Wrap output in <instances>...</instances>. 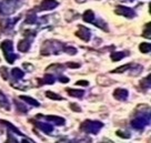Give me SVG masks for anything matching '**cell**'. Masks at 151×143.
Returning <instances> with one entry per match:
<instances>
[{"label":"cell","mask_w":151,"mask_h":143,"mask_svg":"<svg viewBox=\"0 0 151 143\" xmlns=\"http://www.w3.org/2000/svg\"><path fill=\"white\" fill-rule=\"evenodd\" d=\"M1 49L4 51V54H5V59L7 60L8 63H14V60H16V54L14 53V46H12V42L10 40H5L1 42Z\"/></svg>","instance_id":"1"},{"label":"cell","mask_w":151,"mask_h":143,"mask_svg":"<svg viewBox=\"0 0 151 143\" xmlns=\"http://www.w3.org/2000/svg\"><path fill=\"white\" fill-rule=\"evenodd\" d=\"M102 127H104V124L101 123V122H99V121H91V120H87V121H85V122L82 123L81 129L83 130L86 133L97 134Z\"/></svg>","instance_id":"2"},{"label":"cell","mask_w":151,"mask_h":143,"mask_svg":"<svg viewBox=\"0 0 151 143\" xmlns=\"http://www.w3.org/2000/svg\"><path fill=\"white\" fill-rule=\"evenodd\" d=\"M43 48H48L47 50H41V54L43 56H48L50 53H55V54H58V53L61 51L62 49V44L58 41H46L43 43Z\"/></svg>","instance_id":"3"},{"label":"cell","mask_w":151,"mask_h":143,"mask_svg":"<svg viewBox=\"0 0 151 143\" xmlns=\"http://www.w3.org/2000/svg\"><path fill=\"white\" fill-rule=\"evenodd\" d=\"M116 14L123 16L126 18H133L136 16V12L131 9V8H128V7H123V6H118L116 8Z\"/></svg>","instance_id":"4"},{"label":"cell","mask_w":151,"mask_h":143,"mask_svg":"<svg viewBox=\"0 0 151 143\" xmlns=\"http://www.w3.org/2000/svg\"><path fill=\"white\" fill-rule=\"evenodd\" d=\"M149 122H150V118H148V119H147V117L145 115V117H138L137 119L132 121L131 124L134 129L141 130L142 128H145Z\"/></svg>","instance_id":"5"},{"label":"cell","mask_w":151,"mask_h":143,"mask_svg":"<svg viewBox=\"0 0 151 143\" xmlns=\"http://www.w3.org/2000/svg\"><path fill=\"white\" fill-rule=\"evenodd\" d=\"M79 29H78V31L76 32V36L78 37V38L82 39V40H85L86 42H88L90 40V30L88 28H85V27H82V26H78Z\"/></svg>","instance_id":"6"},{"label":"cell","mask_w":151,"mask_h":143,"mask_svg":"<svg viewBox=\"0 0 151 143\" xmlns=\"http://www.w3.org/2000/svg\"><path fill=\"white\" fill-rule=\"evenodd\" d=\"M58 6V2L56 0H42V2L39 6L40 10H51L53 8H56Z\"/></svg>","instance_id":"7"},{"label":"cell","mask_w":151,"mask_h":143,"mask_svg":"<svg viewBox=\"0 0 151 143\" xmlns=\"http://www.w3.org/2000/svg\"><path fill=\"white\" fill-rule=\"evenodd\" d=\"M129 95V92L126 89H116L113 92V98H116L117 100H126Z\"/></svg>","instance_id":"8"},{"label":"cell","mask_w":151,"mask_h":143,"mask_svg":"<svg viewBox=\"0 0 151 143\" xmlns=\"http://www.w3.org/2000/svg\"><path fill=\"white\" fill-rule=\"evenodd\" d=\"M46 119L50 122H53L55 124H58V125H63L65 124V119L63 118H60V117H56V115H47Z\"/></svg>","instance_id":"9"},{"label":"cell","mask_w":151,"mask_h":143,"mask_svg":"<svg viewBox=\"0 0 151 143\" xmlns=\"http://www.w3.org/2000/svg\"><path fill=\"white\" fill-rule=\"evenodd\" d=\"M29 48H30V41H29L28 39L21 40V41L19 42V46H18L19 51L26 52V51H28V50H29Z\"/></svg>","instance_id":"10"},{"label":"cell","mask_w":151,"mask_h":143,"mask_svg":"<svg viewBox=\"0 0 151 143\" xmlns=\"http://www.w3.org/2000/svg\"><path fill=\"white\" fill-rule=\"evenodd\" d=\"M82 19L85 20L86 22H90V24H92L94 21V14L92 10H87L85 14H83V18Z\"/></svg>","instance_id":"11"},{"label":"cell","mask_w":151,"mask_h":143,"mask_svg":"<svg viewBox=\"0 0 151 143\" xmlns=\"http://www.w3.org/2000/svg\"><path fill=\"white\" fill-rule=\"evenodd\" d=\"M67 92L71 95V97H76V98H82L85 94L83 90H76V89H67Z\"/></svg>","instance_id":"12"},{"label":"cell","mask_w":151,"mask_h":143,"mask_svg":"<svg viewBox=\"0 0 151 143\" xmlns=\"http://www.w3.org/2000/svg\"><path fill=\"white\" fill-rule=\"evenodd\" d=\"M0 107L1 108H6L7 110L10 109V104L8 100H7V98H6V95L0 91Z\"/></svg>","instance_id":"13"},{"label":"cell","mask_w":151,"mask_h":143,"mask_svg":"<svg viewBox=\"0 0 151 143\" xmlns=\"http://www.w3.org/2000/svg\"><path fill=\"white\" fill-rule=\"evenodd\" d=\"M20 99L26 101V102L29 103V104L33 105V107H39V105H40V103H39L37 100H35V99L30 98V97H27V95H21V97H20Z\"/></svg>","instance_id":"14"},{"label":"cell","mask_w":151,"mask_h":143,"mask_svg":"<svg viewBox=\"0 0 151 143\" xmlns=\"http://www.w3.org/2000/svg\"><path fill=\"white\" fill-rule=\"evenodd\" d=\"M36 125H37L38 128L40 130H42L43 132H46V133H50L52 130V127L51 125H49V124H45V123H39V122H37L36 123Z\"/></svg>","instance_id":"15"},{"label":"cell","mask_w":151,"mask_h":143,"mask_svg":"<svg viewBox=\"0 0 151 143\" xmlns=\"http://www.w3.org/2000/svg\"><path fill=\"white\" fill-rule=\"evenodd\" d=\"M11 74H12V77H14V79H17V80H18V79H21V78L24 77V73L21 71L19 68H14V69L11 70Z\"/></svg>","instance_id":"16"},{"label":"cell","mask_w":151,"mask_h":143,"mask_svg":"<svg viewBox=\"0 0 151 143\" xmlns=\"http://www.w3.org/2000/svg\"><path fill=\"white\" fill-rule=\"evenodd\" d=\"M139 50H140L142 53H149V52H150V50H151L150 43L142 42L141 44L139 46Z\"/></svg>","instance_id":"17"},{"label":"cell","mask_w":151,"mask_h":143,"mask_svg":"<svg viewBox=\"0 0 151 143\" xmlns=\"http://www.w3.org/2000/svg\"><path fill=\"white\" fill-rule=\"evenodd\" d=\"M0 122H1V123H4V124H6V125H7V127H8V128L10 129V131H14V132H16L17 134H19V135H24V134L21 133V132H20V131H19V130L16 128V127H14V125H12V124L10 123V122H8V121L0 120Z\"/></svg>","instance_id":"18"},{"label":"cell","mask_w":151,"mask_h":143,"mask_svg":"<svg viewBox=\"0 0 151 143\" xmlns=\"http://www.w3.org/2000/svg\"><path fill=\"white\" fill-rule=\"evenodd\" d=\"M126 54L123 52H113V53H111V56H110V58H111V60L112 61H119V60H121L123 57H124Z\"/></svg>","instance_id":"19"},{"label":"cell","mask_w":151,"mask_h":143,"mask_svg":"<svg viewBox=\"0 0 151 143\" xmlns=\"http://www.w3.org/2000/svg\"><path fill=\"white\" fill-rule=\"evenodd\" d=\"M46 95H47L49 99H51V100H63V98L62 97H60L59 94H57V93H53V92H51V91H47L46 92Z\"/></svg>","instance_id":"20"},{"label":"cell","mask_w":151,"mask_h":143,"mask_svg":"<svg viewBox=\"0 0 151 143\" xmlns=\"http://www.w3.org/2000/svg\"><path fill=\"white\" fill-rule=\"evenodd\" d=\"M43 81H41V83H46V84H52L55 82V78L51 74H46L43 77V79H41Z\"/></svg>","instance_id":"21"},{"label":"cell","mask_w":151,"mask_h":143,"mask_svg":"<svg viewBox=\"0 0 151 143\" xmlns=\"http://www.w3.org/2000/svg\"><path fill=\"white\" fill-rule=\"evenodd\" d=\"M130 68H131V64H124L122 67H119L117 69H114L112 72L113 73H121V72H124L126 70H129Z\"/></svg>","instance_id":"22"},{"label":"cell","mask_w":151,"mask_h":143,"mask_svg":"<svg viewBox=\"0 0 151 143\" xmlns=\"http://www.w3.org/2000/svg\"><path fill=\"white\" fill-rule=\"evenodd\" d=\"M140 84H145V87H142L143 89H149L150 88V74L148 76V78H145L143 80H141V82H140Z\"/></svg>","instance_id":"23"},{"label":"cell","mask_w":151,"mask_h":143,"mask_svg":"<svg viewBox=\"0 0 151 143\" xmlns=\"http://www.w3.org/2000/svg\"><path fill=\"white\" fill-rule=\"evenodd\" d=\"M36 14H29L28 16H27V19H26V22L27 24H35L36 22Z\"/></svg>","instance_id":"24"},{"label":"cell","mask_w":151,"mask_h":143,"mask_svg":"<svg viewBox=\"0 0 151 143\" xmlns=\"http://www.w3.org/2000/svg\"><path fill=\"white\" fill-rule=\"evenodd\" d=\"M0 74H1V77H2L5 80H8V70H7V68H5V67L0 68Z\"/></svg>","instance_id":"25"},{"label":"cell","mask_w":151,"mask_h":143,"mask_svg":"<svg viewBox=\"0 0 151 143\" xmlns=\"http://www.w3.org/2000/svg\"><path fill=\"white\" fill-rule=\"evenodd\" d=\"M65 51H66L68 54H71V56H73V54H76L77 53V49L73 47H67L66 49H65Z\"/></svg>","instance_id":"26"},{"label":"cell","mask_w":151,"mask_h":143,"mask_svg":"<svg viewBox=\"0 0 151 143\" xmlns=\"http://www.w3.org/2000/svg\"><path fill=\"white\" fill-rule=\"evenodd\" d=\"M147 28H146V30H145V32H143V37L145 38H150L151 36H150V22H148V24L146 26Z\"/></svg>","instance_id":"27"},{"label":"cell","mask_w":151,"mask_h":143,"mask_svg":"<svg viewBox=\"0 0 151 143\" xmlns=\"http://www.w3.org/2000/svg\"><path fill=\"white\" fill-rule=\"evenodd\" d=\"M70 109L72 111H76V112H81V108L77 103H70Z\"/></svg>","instance_id":"28"},{"label":"cell","mask_w":151,"mask_h":143,"mask_svg":"<svg viewBox=\"0 0 151 143\" xmlns=\"http://www.w3.org/2000/svg\"><path fill=\"white\" fill-rule=\"evenodd\" d=\"M117 135H118V137H120V138H123V139H129V138H130V134H129V133L124 134V132H122V131H117Z\"/></svg>","instance_id":"29"},{"label":"cell","mask_w":151,"mask_h":143,"mask_svg":"<svg viewBox=\"0 0 151 143\" xmlns=\"http://www.w3.org/2000/svg\"><path fill=\"white\" fill-rule=\"evenodd\" d=\"M76 84H77V86H83V87H87V86H89V82L86 81V80H81V81L76 82Z\"/></svg>","instance_id":"30"},{"label":"cell","mask_w":151,"mask_h":143,"mask_svg":"<svg viewBox=\"0 0 151 143\" xmlns=\"http://www.w3.org/2000/svg\"><path fill=\"white\" fill-rule=\"evenodd\" d=\"M22 67H24L26 70H28V71L33 70V67L31 66V64H29V63H24V64H22Z\"/></svg>","instance_id":"31"},{"label":"cell","mask_w":151,"mask_h":143,"mask_svg":"<svg viewBox=\"0 0 151 143\" xmlns=\"http://www.w3.org/2000/svg\"><path fill=\"white\" fill-rule=\"evenodd\" d=\"M67 67H69V68H80V64H79V63H72V62H69V63H67Z\"/></svg>","instance_id":"32"},{"label":"cell","mask_w":151,"mask_h":143,"mask_svg":"<svg viewBox=\"0 0 151 143\" xmlns=\"http://www.w3.org/2000/svg\"><path fill=\"white\" fill-rule=\"evenodd\" d=\"M59 80H60V82H62V83H67V82H69V78H66V77H60V78H59Z\"/></svg>","instance_id":"33"}]
</instances>
